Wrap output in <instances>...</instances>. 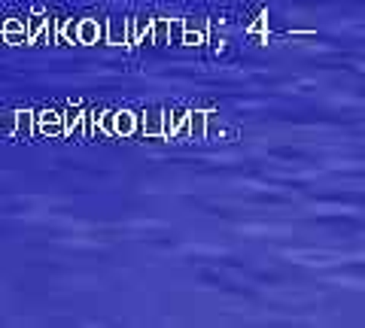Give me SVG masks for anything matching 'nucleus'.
Returning a JSON list of instances; mask_svg holds the SVG:
<instances>
[{"label":"nucleus","mask_w":365,"mask_h":328,"mask_svg":"<svg viewBox=\"0 0 365 328\" xmlns=\"http://www.w3.org/2000/svg\"><path fill=\"white\" fill-rule=\"evenodd\" d=\"M34 134H40V137H64L61 134V112L58 110L34 112Z\"/></svg>","instance_id":"obj_3"},{"label":"nucleus","mask_w":365,"mask_h":328,"mask_svg":"<svg viewBox=\"0 0 365 328\" xmlns=\"http://www.w3.org/2000/svg\"><path fill=\"white\" fill-rule=\"evenodd\" d=\"M186 116L189 110H165V119H162V140H177L180 134H186Z\"/></svg>","instance_id":"obj_4"},{"label":"nucleus","mask_w":365,"mask_h":328,"mask_svg":"<svg viewBox=\"0 0 365 328\" xmlns=\"http://www.w3.org/2000/svg\"><path fill=\"white\" fill-rule=\"evenodd\" d=\"M55 43H76V18H55Z\"/></svg>","instance_id":"obj_12"},{"label":"nucleus","mask_w":365,"mask_h":328,"mask_svg":"<svg viewBox=\"0 0 365 328\" xmlns=\"http://www.w3.org/2000/svg\"><path fill=\"white\" fill-rule=\"evenodd\" d=\"M150 25H153V18H150V16H134L137 43H150Z\"/></svg>","instance_id":"obj_16"},{"label":"nucleus","mask_w":365,"mask_h":328,"mask_svg":"<svg viewBox=\"0 0 365 328\" xmlns=\"http://www.w3.org/2000/svg\"><path fill=\"white\" fill-rule=\"evenodd\" d=\"M107 46H125V18H110L104 31Z\"/></svg>","instance_id":"obj_14"},{"label":"nucleus","mask_w":365,"mask_h":328,"mask_svg":"<svg viewBox=\"0 0 365 328\" xmlns=\"http://www.w3.org/2000/svg\"><path fill=\"white\" fill-rule=\"evenodd\" d=\"M95 116H98V110H83V125H79V131H83V137H86V140H91V137L98 134Z\"/></svg>","instance_id":"obj_17"},{"label":"nucleus","mask_w":365,"mask_h":328,"mask_svg":"<svg viewBox=\"0 0 365 328\" xmlns=\"http://www.w3.org/2000/svg\"><path fill=\"white\" fill-rule=\"evenodd\" d=\"M16 137L31 140L34 137V110H16Z\"/></svg>","instance_id":"obj_10"},{"label":"nucleus","mask_w":365,"mask_h":328,"mask_svg":"<svg viewBox=\"0 0 365 328\" xmlns=\"http://www.w3.org/2000/svg\"><path fill=\"white\" fill-rule=\"evenodd\" d=\"M207 31H210L207 18H186L182 21V31H180V43L189 49H198L207 43Z\"/></svg>","instance_id":"obj_1"},{"label":"nucleus","mask_w":365,"mask_h":328,"mask_svg":"<svg viewBox=\"0 0 365 328\" xmlns=\"http://www.w3.org/2000/svg\"><path fill=\"white\" fill-rule=\"evenodd\" d=\"M0 134L16 137V116H13V112H0Z\"/></svg>","instance_id":"obj_18"},{"label":"nucleus","mask_w":365,"mask_h":328,"mask_svg":"<svg viewBox=\"0 0 365 328\" xmlns=\"http://www.w3.org/2000/svg\"><path fill=\"white\" fill-rule=\"evenodd\" d=\"M137 134V112L134 110H116V137H134Z\"/></svg>","instance_id":"obj_9"},{"label":"nucleus","mask_w":365,"mask_h":328,"mask_svg":"<svg viewBox=\"0 0 365 328\" xmlns=\"http://www.w3.org/2000/svg\"><path fill=\"white\" fill-rule=\"evenodd\" d=\"M265 28H268V9H262V13L256 16V21L247 28V33L250 37H259V43H268V33H265Z\"/></svg>","instance_id":"obj_15"},{"label":"nucleus","mask_w":365,"mask_h":328,"mask_svg":"<svg viewBox=\"0 0 365 328\" xmlns=\"http://www.w3.org/2000/svg\"><path fill=\"white\" fill-rule=\"evenodd\" d=\"M79 125H83V104H79V100H71V107L61 112V134L64 137H73L79 131Z\"/></svg>","instance_id":"obj_8"},{"label":"nucleus","mask_w":365,"mask_h":328,"mask_svg":"<svg viewBox=\"0 0 365 328\" xmlns=\"http://www.w3.org/2000/svg\"><path fill=\"white\" fill-rule=\"evenodd\" d=\"M95 125H98V134H104V137H116V110H98Z\"/></svg>","instance_id":"obj_11"},{"label":"nucleus","mask_w":365,"mask_h":328,"mask_svg":"<svg viewBox=\"0 0 365 328\" xmlns=\"http://www.w3.org/2000/svg\"><path fill=\"white\" fill-rule=\"evenodd\" d=\"M150 43H153V46H168V43H170V25H168V18H153V25H150Z\"/></svg>","instance_id":"obj_13"},{"label":"nucleus","mask_w":365,"mask_h":328,"mask_svg":"<svg viewBox=\"0 0 365 328\" xmlns=\"http://www.w3.org/2000/svg\"><path fill=\"white\" fill-rule=\"evenodd\" d=\"M186 137L189 140H207V110H189L186 116Z\"/></svg>","instance_id":"obj_6"},{"label":"nucleus","mask_w":365,"mask_h":328,"mask_svg":"<svg viewBox=\"0 0 365 328\" xmlns=\"http://www.w3.org/2000/svg\"><path fill=\"white\" fill-rule=\"evenodd\" d=\"M162 119L165 110L162 107H150L143 116H137V131L143 140H162Z\"/></svg>","instance_id":"obj_2"},{"label":"nucleus","mask_w":365,"mask_h":328,"mask_svg":"<svg viewBox=\"0 0 365 328\" xmlns=\"http://www.w3.org/2000/svg\"><path fill=\"white\" fill-rule=\"evenodd\" d=\"M104 40V28L98 18H76V43L79 46H98Z\"/></svg>","instance_id":"obj_5"},{"label":"nucleus","mask_w":365,"mask_h":328,"mask_svg":"<svg viewBox=\"0 0 365 328\" xmlns=\"http://www.w3.org/2000/svg\"><path fill=\"white\" fill-rule=\"evenodd\" d=\"M0 40H4L6 46H21V43H25V18L0 21Z\"/></svg>","instance_id":"obj_7"}]
</instances>
